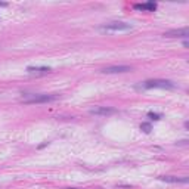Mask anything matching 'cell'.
I'll list each match as a JSON object with an SVG mask.
<instances>
[{
    "label": "cell",
    "instance_id": "12",
    "mask_svg": "<svg viewBox=\"0 0 189 189\" xmlns=\"http://www.w3.org/2000/svg\"><path fill=\"white\" fill-rule=\"evenodd\" d=\"M186 143H188V140H180L179 142V145H186Z\"/></svg>",
    "mask_w": 189,
    "mask_h": 189
},
{
    "label": "cell",
    "instance_id": "11",
    "mask_svg": "<svg viewBox=\"0 0 189 189\" xmlns=\"http://www.w3.org/2000/svg\"><path fill=\"white\" fill-rule=\"evenodd\" d=\"M148 118H151L154 121H158V120H161V115L157 114V112H148Z\"/></svg>",
    "mask_w": 189,
    "mask_h": 189
},
{
    "label": "cell",
    "instance_id": "7",
    "mask_svg": "<svg viewBox=\"0 0 189 189\" xmlns=\"http://www.w3.org/2000/svg\"><path fill=\"white\" fill-rule=\"evenodd\" d=\"M52 71L50 67H28L27 72L28 74H34V75H43V74H49Z\"/></svg>",
    "mask_w": 189,
    "mask_h": 189
},
{
    "label": "cell",
    "instance_id": "3",
    "mask_svg": "<svg viewBox=\"0 0 189 189\" xmlns=\"http://www.w3.org/2000/svg\"><path fill=\"white\" fill-rule=\"evenodd\" d=\"M101 30L102 31H129V30H132V25L126 24V22L115 21V22H109V24L101 25Z\"/></svg>",
    "mask_w": 189,
    "mask_h": 189
},
{
    "label": "cell",
    "instance_id": "6",
    "mask_svg": "<svg viewBox=\"0 0 189 189\" xmlns=\"http://www.w3.org/2000/svg\"><path fill=\"white\" fill-rule=\"evenodd\" d=\"M129 71H132V67H127V65H114V67H106L101 70V72L104 74H120V72H129Z\"/></svg>",
    "mask_w": 189,
    "mask_h": 189
},
{
    "label": "cell",
    "instance_id": "13",
    "mask_svg": "<svg viewBox=\"0 0 189 189\" xmlns=\"http://www.w3.org/2000/svg\"><path fill=\"white\" fill-rule=\"evenodd\" d=\"M183 47H185V49H188V41H186V40L183 41Z\"/></svg>",
    "mask_w": 189,
    "mask_h": 189
},
{
    "label": "cell",
    "instance_id": "4",
    "mask_svg": "<svg viewBox=\"0 0 189 189\" xmlns=\"http://www.w3.org/2000/svg\"><path fill=\"white\" fill-rule=\"evenodd\" d=\"M115 112H117V109L111 108V106H96V108L90 109L92 115H99V117H108V115H112Z\"/></svg>",
    "mask_w": 189,
    "mask_h": 189
},
{
    "label": "cell",
    "instance_id": "2",
    "mask_svg": "<svg viewBox=\"0 0 189 189\" xmlns=\"http://www.w3.org/2000/svg\"><path fill=\"white\" fill-rule=\"evenodd\" d=\"M142 89H176V84L170 80H146L140 84Z\"/></svg>",
    "mask_w": 189,
    "mask_h": 189
},
{
    "label": "cell",
    "instance_id": "8",
    "mask_svg": "<svg viewBox=\"0 0 189 189\" xmlns=\"http://www.w3.org/2000/svg\"><path fill=\"white\" fill-rule=\"evenodd\" d=\"M163 182L169 183H188V177H177V176H160L158 177Z\"/></svg>",
    "mask_w": 189,
    "mask_h": 189
},
{
    "label": "cell",
    "instance_id": "1",
    "mask_svg": "<svg viewBox=\"0 0 189 189\" xmlns=\"http://www.w3.org/2000/svg\"><path fill=\"white\" fill-rule=\"evenodd\" d=\"M59 98V95H46V93H35V95H24V104L34 105V104H47L53 102Z\"/></svg>",
    "mask_w": 189,
    "mask_h": 189
},
{
    "label": "cell",
    "instance_id": "9",
    "mask_svg": "<svg viewBox=\"0 0 189 189\" xmlns=\"http://www.w3.org/2000/svg\"><path fill=\"white\" fill-rule=\"evenodd\" d=\"M136 10H148V12H154L157 9V3L149 1V3H142V4H135L133 6Z\"/></svg>",
    "mask_w": 189,
    "mask_h": 189
},
{
    "label": "cell",
    "instance_id": "5",
    "mask_svg": "<svg viewBox=\"0 0 189 189\" xmlns=\"http://www.w3.org/2000/svg\"><path fill=\"white\" fill-rule=\"evenodd\" d=\"M164 37H169V38H188L189 31L188 28H179V30H169L163 34Z\"/></svg>",
    "mask_w": 189,
    "mask_h": 189
},
{
    "label": "cell",
    "instance_id": "10",
    "mask_svg": "<svg viewBox=\"0 0 189 189\" xmlns=\"http://www.w3.org/2000/svg\"><path fill=\"white\" fill-rule=\"evenodd\" d=\"M140 130H142L143 133H151L152 126H151L149 123H142V124H140Z\"/></svg>",
    "mask_w": 189,
    "mask_h": 189
}]
</instances>
